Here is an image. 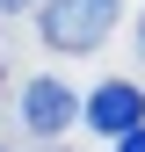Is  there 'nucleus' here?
<instances>
[{"label": "nucleus", "mask_w": 145, "mask_h": 152, "mask_svg": "<svg viewBox=\"0 0 145 152\" xmlns=\"http://www.w3.org/2000/svg\"><path fill=\"white\" fill-rule=\"evenodd\" d=\"M22 7H36V0H0V15H22Z\"/></svg>", "instance_id": "5"}, {"label": "nucleus", "mask_w": 145, "mask_h": 152, "mask_svg": "<svg viewBox=\"0 0 145 152\" xmlns=\"http://www.w3.org/2000/svg\"><path fill=\"white\" fill-rule=\"evenodd\" d=\"M36 22H44L51 51H94L109 29H116V0H36Z\"/></svg>", "instance_id": "1"}, {"label": "nucleus", "mask_w": 145, "mask_h": 152, "mask_svg": "<svg viewBox=\"0 0 145 152\" xmlns=\"http://www.w3.org/2000/svg\"><path fill=\"white\" fill-rule=\"evenodd\" d=\"M80 116L102 130V138H123V130H138L145 123V87H131V80H109V87H94L80 102Z\"/></svg>", "instance_id": "2"}, {"label": "nucleus", "mask_w": 145, "mask_h": 152, "mask_svg": "<svg viewBox=\"0 0 145 152\" xmlns=\"http://www.w3.org/2000/svg\"><path fill=\"white\" fill-rule=\"evenodd\" d=\"M116 152H145V123H138V130H123V138H116Z\"/></svg>", "instance_id": "4"}, {"label": "nucleus", "mask_w": 145, "mask_h": 152, "mask_svg": "<svg viewBox=\"0 0 145 152\" xmlns=\"http://www.w3.org/2000/svg\"><path fill=\"white\" fill-rule=\"evenodd\" d=\"M72 116H80V102H72L65 80H22V123L36 130V138H58Z\"/></svg>", "instance_id": "3"}]
</instances>
